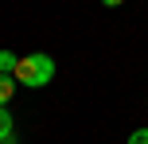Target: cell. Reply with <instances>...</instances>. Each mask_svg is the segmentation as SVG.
I'll use <instances>...</instances> for the list:
<instances>
[{
	"label": "cell",
	"instance_id": "7",
	"mask_svg": "<svg viewBox=\"0 0 148 144\" xmlns=\"http://www.w3.org/2000/svg\"><path fill=\"white\" fill-rule=\"evenodd\" d=\"M0 144H16V136H12V140H0Z\"/></svg>",
	"mask_w": 148,
	"mask_h": 144
},
{
	"label": "cell",
	"instance_id": "5",
	"mask_svg": "<svg viewBox=\"0 0 148 144\" xmlns=\"http://www.w3.org/2000/svg\"><path fill=\"white\" fill-rule=\"evenodd\" d=\"M129 144H148V129H136L133 136H129Z\"/></svg>",
	"mask_w": 148,
	"mask_h": 144
},
{
	"label": "cell",
	"instance_id": "3",
	"mask_svg": "<svg viewBox=\"0 0 148 144\" xmlns=\"http://www.w3.org/2000/svg\"><path fill=\"white\" fill-rule=\"evenodd\" d=\"M12 113H8V105H0V140H12Z\"/></svg>",
	"mask_w": 148,
	"mask_h": 144
},
{
	"label": "cell",
	"instance_id": "1",
	"mask_svg": "<svg viewBox=\"0 0 148 144\" xmlns=\"http://www.w3.org/2000/svg\"><path fill=\"white\" fill-rule=\"evenodd\" d=\"M12 78H16L20 86H27V90H39V86H47V82L55 78V59H51V55H43V51L23 55V59H16Z\"/></svg>",
	"mask_w": 148,
	"mask_h": 144
},
{
	"label": "cell",
	"instance_id": "4",
	"mask_svg": "<svg viewBox=\"0 0 148 144\" xmlns=\"http://www.w3.org/2000/svg\"><path fill=\"white\" fill-rule=\"evenodd\" d=\"M16 70V55L12 51H0V74H12Z\"/></svg>",
	"mask_w": 148,
	"mask_h": 144
},
{
	"label": "cell",
	"instance_id": "6",
	"mask_svg": "<svg viewBox=\"0 0 148 144\" xmlns=\"http://www.w3.org/2000/svg\"><path fill=\"white\" fill-rule=\"evenodd\" d=\"M101 4H105V8H121L125 0H101Z\"/></svg>",
	"mask_w": 148,
	"mask_h": 144
},
{
	"label": "cell",
	"instance_id": "2",
	"mask_svg": "<svg viewBox=\"0 0 148 144\" xmlns=\"http://www.w3.org/2000/svg\"><path fill=\"white\" fill-rule=\"evenodd\" d=\"M16 86H20V82H16L12 74H0V105H8V101L16 98Z\"/></svg>",
	"mask_w": 148,
	"mask_h": 144
}]
</instances>
